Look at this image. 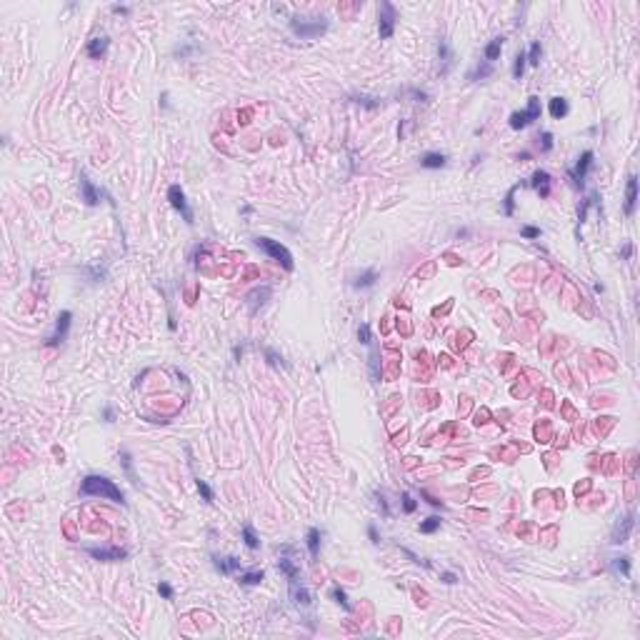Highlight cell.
Listing matches in <instances>:
<instances>
[{
  "label": "cell",
  "mask_w": 640,
  "mask_h": 640,
  "mask_svg": "<svg viewBox=\"0 0 640 640\" xmlns=\"http://www.w3.org/2000/svg\"><path fill=\"white\" fill-rule=\"evenodd\" d=\"M330 595H333V600L338 605H343L345 610H350V600H348V595H345V590L340 588V585H333V590H330Z\"/></svg>",
  "instance_id": "30"
},
{
  "label": "cell",
  "mask_w": 640,
  "mask_h": 640,
  "mask_svg": "<svg viewBox=\"0 0 640 640\" xmlns=\"http://www.w3.org/2000/svg\"><path fill=\"white\" fill-rule=\"evenodd\" d=\"M630 253H633V245H630V243H628V245H625V248H623V258H628V255H630Z\"/></svg>",
  "instance_id": "47"
},
{
  "label": "cell",
  "mask_w": 640,
  "mask_h": 640,
  "mask_svg": "<svg viewBox=\"0 0 640 640\" xmlns=\"http://www.w3.org/2000/svg\"><path fill=\"white\" fill-rule=\"evenodd\" d=\"M158 593L163 595L165 600H170V598H173V588H170L168 583H160V585H158Z\"/></svg>",
  "instance_id": "42"
},
{
  "label": "cell",
  "mask_w": 640,
  "mask_h": 640,
  "mask_svg": "<svg viewBox=\"0 0 640 640\" xmlns=\"http://www.w3.org/2000/svg\"><path fill=\"white\" fill-rule=\"evenodd\" d=\"M638 205V178L630 175L628 178V190H625V215H633Z\"/></svg>",
  "instance_id": "11"
},
{
  "label": "cell",
  "mask_w": 640,
  "mask_h": 640,
  "mask_svg": "<svg viewBox=\"0 0 640 640\" xmlns=\"http://www.w3.org/2000/svg\"><path fill=\"white\" fill-rule=\"evenodd\" d=\"M195 485H198V490H200V495H203V500H205V503H213V490H210V485L205 483V480L195 478Z\"/></svg>",
  "instance_id": "34"
},
{
  "label": "cell",
  "mask_w": 640,
  "mask_h": 640,
  "mask_svg": "<svg viewBox=\"0 0 640 640\" xmlns=\"http://www.w3.org/2000/svg\"><path fill=\"white\" fill-rule=\"evenodd\" d=\"M70 320H73V313H70V310H63V313L58 315V320H55V330H53V335L45 340V345H48V348H55V345H60V343L68 338V330H70Z\"/></svg>",
  "instance_id": "5"
},
{
  "label": "cell",
  "mask_w": 640,
  "mask_h": 640,
  "mask_svg": "<svg viewBox=\"0 0 640 640\" xmlns=\"http://www.w3.org/2000/svg\"><path fill=\"white\" fill-rule=\"evenodd\" d=\"M305 540H308V553H310V558H318V553H320V530H318V528H310Z\"/></svg>",
  "instance_id": "20"
},
{
  "label": "cell",
  "mask_w": 640,
  "mask_h": 640,
  "mask_svg": "<svg viewBox=\"0 0 640 640\" xmlns=\"http://www.w3.org/2000/svg\"><path fill=\"white\" fill-rule=\"evenodd\" d=\"M540 55H543V48H540V43L535 40V43L530 45V50L525 53V58H528V63H530V65H540Z\"/></svg>",
  "instance_id": "32"
},
{
  "label": "cell",
  "mask_w": 640,
  "mask_h": 640,
  "mask_svg": "<svg viewBox=\"0 0 640 640\" xmlns=\"http://www.w3.org/2000/svg\"><path fill=\"white\" fill-rule=\"evenodd\" d=\"M395 20H398V10L393 3L383 0L380 8H378V33H380V40H390L393 33H395Z\"/></svg>",
  "instance_id": "4"
},
{
  "label": "cell",
  "mask_w": 640,
  "mask_h": 640,
  "mask_svg": "<svg viewBox=\"0 0 640 640\" xmlns=\"http://www.w3.org/2000/svg\"><path fill=\"white\" fill-rule=\"evenodd\" d=\"M550 115H553L555 120L565 118V115H568V100H565V98H553V100H550Z\"/></svg>",
  "instance_id": "18"
},
{
  "label": "cell",
  "mask_w": 640,
  "mask_h": 640,
  "mask_svg": "<svg viewBox=\"0 0 640 640\" xmlns=\"http://www.w3.org/2000/svg\"><path fill=\"white\" fill-rule=\"evenodd\" d=\"M253 243L263 250V253H268L273 260H278L280 265H283L285 270H293L295 268V263H293V255H290V250L285 248V245H280L278 240H270V238H255Z\"/></svg>",
  "instance_id": "2"
},
{
  "label": "cell",
  "mask_w": 640,
  "mask_h": 640,
  "mask_svg": "<svg viewBox=\"0 0 640 640\" xmlns=\"http://www.w3.org/2000/svg\"><path fill=\"white\" fill-rule=\"evenodd\" d=\"M368 535H370V540L378 545L380 543V538H378V530H375V525H368Z\"/></svg>",
  "instance_id": "45"
},
{
  "label": "cell",
  "mask_w": 640,
  "mask_h": 640,
  "mask_svg": "<svg viewBox=\"0 0 640 640\" xmlns=\"http://www.w3.org/2000/svg\"><path fill=\"white\" fill-rule=\"evenodd\" d=\"M80 195H83V200H85V205H98L100 203V190L88 180V175L85 173H80Z\"/></svg>",
  "instance_id": "10"
},
{
  "label": "cell",
  "mask_w": 640,
  "mask_h": 640,
  "mask_svg": "<svg viewBox=\"0 0 640 640\" xmlns=\"http://www.w3.org/2000/svg\"><path fill=\"white\" fill-rule=\"evenodd\" d=\"M80 493L83 495H93V498H105V500H113V503H120L125 505V495L120 490L110 478L105 475H85L83 483H80Z\"/></svg>",
  "instance_id": "1"
},
{
  "label": "cell",
  "mask_w": 640,
  "mask_h": 640,
  "mask_svg": "<svg viewBox=\"0 0 640 640\" xmlns=\"http://www.w3.org/2000/svg\"><path fill=\"white\" fill-rule=\"evenodd\" d=\"M243 540H245V545H248L250 550L260 548V540H258V535H255L253 525H243Z\"/></svg>",
  "instance_id": "27"
},
{
  "label": "cell",
  "mask_w": 640,
  "mask_h": 640,
  "mask_svg": "<svg viewBox=\"0 0 640 640\" xmlns=\"http://www.w3.org/2000/svg\"><path fill=\"white\" fill-rule=\"evenodd\" d=\"M265 355H268V363H270V365H275V368H278V365H285L283 358H280L275 350H265Z\"/></svg>",
  "instance_id": "41"
},
{
  "label": "cell",
  "mask_w": 640,
  "mask_h": 640,
  "mask_svg": "<svg viewBox=\"0 0 640 640\" xmlns=\"http://www.w3.org/2000/svg\"><path fill=\"white\" fill-rule=\"evenodd\" d=\"M290 595H293V603H295L298 608H308V605H310V593H308L303 585H298V578L290 580Z\"/></svg>",
  "instance_id": "12"
},
{
  "label": "cell",
  "mask_w": 640,
  "mask_h": 640,
  "mask_svg": "<svg viewBox=\"0 0 640 640\" xmlns=\"http://www.w3.org/2000/svg\"><path fill=\"white\" fill-rule=\"evenodd\" d=\"M550 183H553V180H550V175H548L545 170H535V173H533L530 185L540 193V198H548V195H550Z\"/></svg>",
  "instance_id": "13"
},
{
  "label": "cell",
  "mask_w": 640,
  "mask_h": 640,
  "mask_svg": "<svg viewBox=\"0 0 640 640\" xmlns=\"http://www.w3.org/2000/svg\"><path fill=\"white\" fill-rule=\"evenodd\" d=\"M525 125H528L525 113H523V110H515V113L510 115V128H513V130H520V128H525Z\"/></svg>",
  "instance_id": "31"
},
{
  "label": "cell",
  "mask_w": 640,
  "mask_h": 640,
  "mask_svg": "<svg viewBox=\"0 0 640 640\" xmlns=\"http://www.w3.org/2000/svg\"><path fill=\"white\" fill-rule=\"evenodd\" d=\"M493 73V65L490 63H483V65H475V70L468 73V80H483Z\"/></svg>",
  "instance_id": "24"
},
{
  "label": "cell",
  "mask_w": 640,
  "mask_h": 640,
  "mask_svg": "<svg viewBox=\"0 0 640 640\" xmlns=\"http://www.w3.org/2000/svg\"><path fill=\"white\" fill-rule=\"evenodd\" d=\"M263 578H265L263 570H248V573L240 575V583H243V585H260Z\"/></svg>",
  "instance_id": "23"
},
{
  "label": "cell",
  "mask_w": 640,
  "mask_h": 640,
  "mask_svg": "<svg viewBox=\"0 0 640 640\" xmlns=\"http://www.w3.org/2000/svg\"><path fill=\"white\" fill-rule=\"evenodd\" d=\"M440 580H443V583H448V585H453L458 578H455V573H443V575H440Z\"/></svg>",
  "instance_id": "43"
},
{
  "label": "cell",
  "mask_w": 640,
  "mask_h": 640,
  "mask_svg": "<svg viewBox=\"0 0 640 640\" xmlns=\"http://www.w3.org/2000/svg\"><path fill=\"white\" fill-rule=\"evenodd\" d=\"M415 508H418V503L413 500V495H410V493H403V510H405V513H413Z\"/></svg>",
  "instance_id": "39"
},
{
  "label": "cell",
  "mask_w": 640,
  "mask_h": 640,
  "mask_svg": "<svg viewBox=\"0 0 640 640\" xmlns=\"http://www.w3.org/2000/svg\"><path fill=\"white\" fill-rule=\"evenodd\" d=\"M613 568H615V570H620L623 575H630V558H625V555H623V558H618L615 563H613Z\"/></svg>",
  "instance_id": "36"
},
{
  "label": "cell",
  "mask_w": 640,
  "mask_h": 640,
  "mask_svg": "<svg viewBox=\"0 0 640 640\" xmlns=\"http://www.w3.org/2000/svg\"><path fill=\"white\" fill-rule=\"evenodd\" d=\"M540 148H543V153H548V150H553V133H543L540 135Z\"/></svg>",
  "instance_id": "38"
},
{
  "label": "cell",
  "mask_w": 640,
  "mask_h": 640,
  "mask_svg": "<svg viewBox=\"0 0 640 640\" xmlns=\"http://www.w3.org/2000/svg\"><path fill=\"white\" fill-rule=\"evenodd\" d=\"M523 238H528V240H535V238H540V228H533V225H525L523 230Z\"/></svg>",
  "instance_id": "40"
},
{
  "label": "cell",
  "mask_w": 640,
  "mask_h": 640,
  "mask_svg": "<svg viewBox=\"0 0 640 640\" xmlns=\"http://www.w3.org/2000/svg\"><path fill=\"white\" fill-rule=\"evenodd\" d=\"M290 30L300 38V40H313L318 35H323L328 30V20L325 18H318V20H300V18H293L290 20Z\"/></svg>",
  "instance_id": "3"
},
{
  "label": "cell",
  "mask_w": 640,
  "mask_h": 640,
  "mask_svg": "<svg viewBox=\"0 0 640 640\" xmlns=\"http://www.w3.org/2000/svg\"><path fill=\"white\" fill-rule=\"evenodd\" d=\"M113 13H120V15H125V13H128V8H123V5H113Z\"/></svg>",
  "instance_id": "46"
},
{
  "label": "cell",
  "mask_w": 640,
  "mask_h": 640,
  "mask_svg": "<svg viewBox=\"0 0 640 640\" xmlns=\"http://www.w3.org/2000/svg\"><path fill=\"white\" fill-rule=\"evenodd\" d=\"M438 528H440V518H438V515H430V518H425L423 523H420V533H425V535L435 533Z\"/></svg>",
  "instance_id": "29"
},
{
  "label": "cell",
  "mask_w": 640,
  "mask_h": 640,
  "mask_svg": "<svg viewBox=\"0 0 640 640\" xmlns=\"http://www.w3.org/2000/svg\"><path fill=\"white\" fill-rule=\"evenodd\" d=\"M168 200H170V205H173L178 213H183L185 223L190 225V223H193V210H190L188 203H185V193H183L180 185H170V188H168Z\"/></svg>",
  "instance_id": "6"
},
{
  "label": "cell",
  "mask_w": 640,
  "mask_h": 640,
  "mask_svg": "<svg viewBox=\"0 0 640 640\" xmlns=\"http://www.w3.org/2000/svg\"><path fill=\"white\" fill-rule=\"evenodd\" d=\"M515 190H518V185H513V188L508 190V195H505V215H513V208H515Z\"/></svg>",
  "instance_id": "35"
},
{
  "label": "cell",
  "mask_w": 640,
  "mask_h": 640,
  "mask_svg": "<svg viewBox=\"0 0 640 640\" xmlns=\"http://www.w3.org/2000/svg\"><path fill=\"white\" fill-rule=\"evenodd\" d=\"M358 340H360V343H365V345H370V343H373V338H370V328H368L365 323L358 328Z\"/></svg>",
  "instance_id": "37"
},
{
  "label": "cell",
  "mask_w": 640,
  "mask_h": 640,
  "mask_svg": "<svg viewBox=\"0 0 640 640\" xmlns=\"http://www.w3.org/2000/svg\"><path fill=\"white\" fill-rule=\"evenodd\" d=\"M633 525H635V513H628V515L620 520V523L615 525V530H613V540H610V543H615V545H623V543L628 540V535H630Z\"/></svg>",
  "instance_id": "9"
},
{
  "label": "cell",
  "mask_w": 640,
  "mask_h": 640,
  "mask_svg": "<svg viewBox=\"0 0 640 640\" xmlns=\"http://www.w3.org/2000/svg\"><path fill=\"white\" fill-rule=\"evenodd\" d=\"M213 565H215L220 573L228 575V573H233V570H240V560H238V558H218V555H215V558H213Z\"/></svg>",
  "instance_id": "17"
},
{
  "label": "cell",
  "mask_w": 640,
  "mask_h": 640,
  "mask_svg": "<svg viewBox=\"0 0 640 640\" xmlns=\"http://www.w3.org/2000/svg\"><path fill=\"white\" fill-rule=\"evenodd\" d=\"M420 495H423V498H425V500H428V503H430V505H435V508H440V505H443V503H440V500H438V498H433V495H428V493H425V490H423V493H420Z\"/></svg>",
  "instance_id": "44"
},
{
  "label": "cell",
  "mask_w": 640,
  "mask_h": 640,
  "mask_svg": "<svg viewBox=\"0 0 640 640\" xmlns=\"http://www.w3.org/2000/svg\"><path fill=\"white\" fill-rule=\"evenodd\" d=\"M445 163H448V158H445L443 153H425V155L420 158V165H423V168H430V170L445 168Z\"/></svg>",
  "instance_id": "16"
},
{
  "label": "cell",
  "mask_w": 640,
  "mask_h": 640,
  "mask_svg": "<svg viewBox=\"0 0 640 640\" xmlns=\"http://www.w3.org/2000/svg\"><path fill=\"white\" fill-rule=\"evenodd\" d=\"M88 553L95 560H103V563H113V560H125L128 558V550H123V548H88Z\"/></svg>",
  "instance_id": "8"
},
{
  "label": "cell",
  "mask_w": 640,
  "mask_h": 640,
  "mask_svg": "<svg viewBox=\"0 0 640 640\" xmlns=\"http://www.w3.org/2000/svg\"><path fill=\"white\" fill-rule=\"evenodd\" d=\"M500 50H503V38H493L490 43L485 45V63H493V60H498Z\"/></svg>",
  "instance_id": "19"
},
{
  "label": "cell",
  "mask_w": 640,
  "mask_h": 640,
  "mask_svg": "<svg viewBox=\"0 0 640 640\" xmlns=\"http://www.w3.org/2000/svg\"><path fill=\"white\" fill-rule=\"evenodd\" d=\"M525 63H528L525 53H518V55H515V63H513V78H515V80L523 78V73H525Z\"/></svg>",
  "instance_id": "26"
},
{
  "label": "cell",
  "mask_w": 640,
  "mask_h": 640,
  "mask_svg": "<svg viewBox=\"0 0 640 640\" xmlns=\"http://www.w3.org/2000/svg\"><path fill=\"white\" fill-rule=\"evenodd\" d=\"M278 568L283 570V573H285V575H288L290 580H293V578H298V568H295V565L290 563L288 558H280V560H278Z\"/></svg>",
  "instance_id": "33"
},
{
  "label": "cell",
  "mask_w": 640,
  "mask_h": 640,
  "mask_svg": "<svg viewBox=\"0 0 640 640\" xmlns=\"http://www.w3.org/2000/svg\"><path fill=\"white\" fill-rule=\"evenodd\" d=\"M268 298H270V288H268V285L253 290V293L248 295V308H250V313H258V308H263V305L268 303Z\"/></svg>",
  "instance_id": "14"
},
{
  "label": "cell",
  "mask_w": 640,
  "mask_h": 640,
  "mask_svg": "<svg viewBox=\"0 0 640 640\" xmlns=\"http://www.w3.org/2000/svg\"><path fill=\"white\" fill-rule=\"evenodd\" d=\"M108 35H95L90 43H88V55L93 58V60H98V58H103L105 55V50H108Z\"/></svg>",
  "instance_id": "15"
},
{
  "label": "cell",
  "mask_w": 640,
  "mask_h": 640,
  "mask_svg": "<svg viewBox=\"0 0 640 640\" xmlns=\"http://www.w3.org/2000/svg\"><path fill=\"white\" fill-rule=\"evenodd\" d=\"M593 150H585L580 158H578V165L570 170V178H573V183L578 185V188H583V180H585V175H588V170H590V165H593Z\"/></svg>",
  "instance_id": "7"
},
{
  "label": "cell",
  "mask_w": 640,
  "mask_h": 640,
  "mask_svg": "<svg viewBox=\"0 0 640 640\" xmlns=\"http://www.w3.org/2000/svg\"><path fill=\"white\" fill-rule=\"evenodd\" d=\"M525 113V118H528V123H533V120H540V98H530L528 100V108L523 110Z\"/></svg>",
  "instance_id": "22"
},
{
  "label": "cell",
  "mask_w": 640,
  "mask_h": 640,
  "mask_svg": "<svg viewBox=\"0 0 640 640\" xmlns=\"http://www.w3.org/2000/svg\"><path fill=\"white\" fill-rule=\"evenodd\" d=\"M438 53H440V60L445 63L443 73H448V68H450V63H453V55H450V48H448V43H445L443 38H440V43H438Z\"/></svg>",
  "instance_id": "25"
},
{
  "label": "cell",
  "mask_w": 640,
  "mask_h": 640,
  "mask_svg": "<svg viewBox=\"0 0 640 640\" xmlns=\"http://www.w3.org/2000/svg\"><path fill=\"white\" fill-rule=\"evenodd\" d=\"M375 280H378V270L370 268V270H365L363 275H360L353 285H355V288H373V285H375Z\"/></svg>",
  "instance_id": "21"
},
{
  "label": "cell",
  "mask_w": 640,
  "mask_h": 640,
  "mask_svg": "<svg viewBox=\"0 0 640 640\" xmlns=\"http://www.w3.org/2000/svg\"><path fill=\"white\" fill-rule=\"evenodd\" d=\"M120 463H123V468H125V475L130 478V483H138V478H135V473H133V458H130V453H128V450H123V453H120Z\"/></svg>",
  "instance_id": "28"
}]
</instances>
